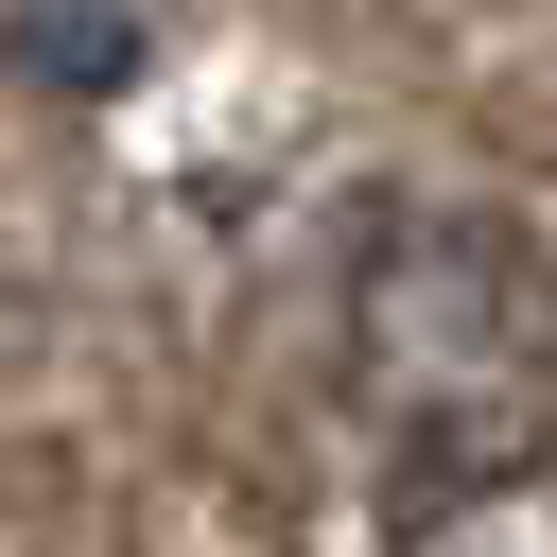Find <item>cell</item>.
Masks as SVG:
<instances>
[{"label": "cell", "mask_w": 557, "mask_h": 557, "mask_svg": "<svg viewBox=\"0 0 557 557\" xmlns=\"http://www.w3.org/2000/svg\"><path fill=\"white\" fill-rule=\"evenodd\" d=\"M383 557H557V296L487 226H400L366 278Z\"/></svg>", "instance_id": "6da1fadb"}]
</instances>
